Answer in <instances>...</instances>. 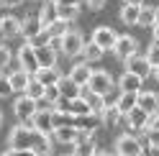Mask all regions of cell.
<instances>
[{"instance_id": "53", "label": "cell", "mask_w": 159, "mask_h": 156, "mask_svg": "<svg viewBox=\"0 0 159 156\" xmlns=\"http://www.w3.org/2000/svg\"><path fill=\"white\" fill-rule=\"evenodd\" d=\"M0 125H3V113H0Z\"/></svg>"}, {"instance_id": "19", "label": "cell", "mask_w": 159, "mask_h": 156, "mask_svg": "<svg viewBox=\"0 0 159 156\" xmlns=\"http://www.w3.org/2000/svg\"><path fill=\"white\" fill-rule=\"evenodd\" d=\"M34 77L46 87V84H57V80L62 77V72H59L57 67H39V69L34 72Z\"/></svg>"}, {"instance_id": "26", "label": "cell", "mask_w": 159, "mask_h": 156, "mask_svg": "<svg viewBox=\"0 0 159 156\" xmlns=\"http://www.w3.org/2000/svg\"><path fill=\"white\" fill-rule=\"evenodd\" d=\"M39 21H41V26H44V28L52 23V21H57V3L46 0V3L41 5V11H39Z\"/></svg>"}, {"instance_id": "27", "label": "cell", "mask_w": 159, "mask_h": 156, "mask_svg": "<svg viewBox=\"0 0 159 156\" xmlns=\"http://www.w3.org/2000/svg\"><path fill=\"white\" fill-rule=\"evenodd\" d=\"M116 105H118V110L126 115L128 110L136 108V92H121V95L116 97Z\"/></svg>"}, {"instance_id": "10", "label": "cell", "mask_w": 159, "mask_h": 156, "mask_svg": "<svg viewBox=\"0 0 159 156\" xmlns=\"http://www.w3.org/2000/svg\"><path fill=\"white\" fill-rule=\"evenodd\" d=\"M116 38H118V33L113 31L111 26H98L95 31H93V44H98V46L103 49V51H108V49H113Z\"/></svg>"}, {"instance_id": "46", "label": "cell", "mask_w": 159, "mask_h": 156, "mask_svg": "<svg viewBox=\"0 0 159 156\" xmlns=\"http://www.w3.org/2000/svg\"><path fill=\"white\" fill-rule=\"evenodd\" d=\"M13 151H16V149H13ZM18 156H39V154H36L34 149H21V151H18Z\"/></svg>"}, {"instance_id": "33", "label": "cell", "mask_w": 159, "mask_h": 156, "mask_svg": "<svg viewBox=\"0 0 159 156\" xmlns=\"http://www.w3.org/2000/svg\"><path fill=\"white\" fill-rule=\"evenodd\" d=\"M52 118H54V128H57V125H75L77 115L67 113V110H54V113H52Z\"/></svg>"}, {"instance_id": "51", "label": "cell", "mask_w": 159, "mask_h": 156, "mask_svg": "<svg viewBox=\"0 0 159 156\" xmlns=\"http://www.w3.org/2000/svg\"><path fill=\"white\" fill-rule=\"evenodd\" d=\"M95 156H111L108 151H95Z\"/></svg>"}, {"instance_id": "31", "label": "cell", "mask_w": 159, "mask_h": 156, "mask_svg": "<svg viewBox=\"0 0 159 156\" xmlns=\"http://www.w3.org/2000/svg\"><path fill=\"white\" fill-rule=\"evenodd\" d=\"M23 92H26L28 97H34V100H41V97H44V84L31 74V80H28V84H26V90H23Z\"/></svg>"}, {"instance_id": "11", "label": "cell", "mask_w": 159, "mask_h": 156, "mask_svg": "<svg viewBox=\"0 0 159 156\" xmlns=\"http://www.w3.org/2000/svg\"><path fill=\"white\" fill-rule=\"evenodd\" d=\"M136 49H139V41H136L134 36H118L111 51H113V54L118 56V59H126V56L136 54Z\"/></svg>"}, {"instance_id": "54", "label": "cell", "mask_w": 159, "mask_h": 156, "mask_svg": "<svg viewBox=\"0 0 159 156\" xmlns=\"http://www.w3.org/2000/svg\"><path fill=\"white\" fill-rule=\"evenodd\" d=\"M154 44H157V46H159V41H154Z\"/></svg>"}, {"instance_id": "8", "label": "cell", "mask_w": 159, "mask_h": 156, "mask_svg": "<svg viewBox=\"0 0 159 156\" xmlns=\"http://www.w3.org/2000/svg\"><path fill=\"white\" fill-rule=\"evenodd\" d=\"M146 118H149V113L141 110L139 105L123 115V120H126V125H128V131H131V133H146V128H144V125H146Z\"/></svg>"}, {"instance_id": "42", "label": "cell", "mask_w": 159, "mask_h": 156, "mask_svg": "<svg viewBox=\"0 0 159 156\" xmlns=\"http://www.w3.org/2000/svg\"><path fill=\"white\" fill-rule=\"evenodd\" d=\"M13 90H11V82H8L5 74H0V97H8Z\"/></svg>"}, {"instance_id": "49", "label": "cell", "mask_w": 159, "mask_h": 156, "mask_svg": "<svg viewBox=\"0 0 159 156\" xmlns=\"http://www.w3.org/2000/svg\"><path fill=\"white\" fill-rule=\"evenodd\" d=\"M128 5H144V0H126Z\"/></svg>"}, {"instance_id": "17", "label": "cell", "mask_w": 159, "mask_h": 156, "mask_svg": "<svg viewBox=\"0 0 159 156\" xmlns=\"http://www.w3.org/2000/svg\"><path fill=\"white\" fill-rule=\"evenodd\" d=\"M57 87H59V95L67 97V100H69V97H77V95H80V84H77L69 74H62V77H59V80H57Z\"/></svg>"}, {"instance_id": "34", "label": "cell", "mask_w": 159, "mask_h": 156, "mask_svg": "<svg viewBox=\"0 0 159 156\" xmlns=\"http://www.w3.org/2000/svg\"><path fill=\"white\" fill-rule=\"evenodd\" d=\"M49 41H52V33H49L46 28H41V31H39V33H34L26 44H28V46H34V49H39V46H46Z\"/></svg>"}, {"instance_id": "9", "label": "cell", "mask_w": 159, "mask_h": 156, "mask_svg": "<svg viewBox=\"0 0 159 156\" xmlns=\"http://www.w3.org/2000/svg\"><path fill=\"white\" fill-rule=\"evenodd\" d=\"M18 64H21V69L28 72V74H34L39 69V59H36V49L34 46H28L23 44L21 49H18Z\"/></svg>"}, {"instance_id": "47", "label": "cell", "mask_w": 159, "mask_h": 156, "mask_svg": "<svg viewBox=\"0 0 159 156\" xmlns=\"http://www.w3.org/2000/svg\"><path fill=\"white\" fill-rule=\"evenodd\" d=\"M152 36H154V41H159V23L152 26Z\"/></svg>"}, {"instance_id": "5", "label": "cell", "mask_w": 159, "mask_h": 156, "mask_svg": "<svg viewBox=\"0 0 159 156\" xmlns=\"http://www.w3.org/2000/svg\"><path fill=\"white\" fill-rule=\"evenodd\" d=\"M126 72H134V74H139V77H146L152 74V64H149V59H146V54H131V56H126Z\"/></svg>"}, {"instance_id": "44", "label": "cell", "mask_w": 159, "mask_h": 156, "mask_svg": "<svg viewBox=\"0 0 159 156\" xmlns=\"http://www.w3.org/2000/svg\"><path fill=\"white\" fill-rule=\"evenodd\" d=\"M21 3H23V0H0V5H3V8H18Z\"/></svg>"}, {"instance_id": "50", "label": "cell", "mask_w": 159, "mask_h": 156, "mask_svg": "<svg viewBox=\"0 0 159 156\" xmlns=\"http://www.w3.org/2000/svg\"><path fill=\"white\" fill-rule=\"evenodd\" d=\"M154 23H159V8H154Z\"/></svg>"}, {"instance_id": "48", "label": "cell", "mask_w": 159, "mask_h": 156, "mask_svg": "<svg viewBox=\"0 0 159 156\" xmlns=\"http://www.w3.org/2000/svg\"><path fill=\"white\" fill-rule=\"evenodd\" d=\"M0 156H18V151H13V149H8L5 154H0Z\"/></svg>"}, {"instance_id": "6", "label": "cell", "mask_w": 159, "mask_h": 156, "mask_svg": "<svg viewBox=\"0 0 159 156\" xmlns=\"http://www.w3.org/2000/svg\"><path fill=\"white\" fill-rule=\"evenodd\" d=\"M52 113L54 110H36L34 118L28 120V125L36 128L39 133H44V136H52L54 133V118H52Z\"/></svg>"}, {"instance_id": "2", "label": "cell", "mask_w": 159, "mask_h": 156, "mask_svg": "<svg viewBox=\"0 0 159 156\" xmlns=\"http://www.w3.org/2000/svg\"><path fill=\"white\" fill-rule=\"evenodd\" d=\"M116 154H121V156H144V143L139 141L136 133L128 131L116 141Z\"/></svg>"}, {"instance_id": "55", "label": "cell", "mask_w": 159, "mask_h": 156, "mask_svg": "<svg viewBox=\"0 0 159 156\" xmlns=\"http://www.w3.org/2000/svg\"><path fill=\"white\" fill-rule=\"evenodd\" d=\"M52 3H57V0H52Z\"/></svg>"}, {"instance_id": "15", "label": "cell", "mask_w": 159, "mask_h": 156, "mask_svg": "<svg viewBox=\"0 0 159 156\" xmlns=\"http://www.w3.org/2000/svg\"><path fill=\"white\" fill-rule=\"evenodd\" d=\"M75 125H77L80 131H85V133H90V136H93V133L103 125V118H100L98 113H87V115H80V118L75 120Z\"/></svg>"}, {"instance_id": "41", "label": "cell", "mask_w": 159, "mask_h": 156, "mask_svg": "<svg viewBox=\"0 0 159 156\" xmlns=\"http://www.w3.org/2000/svg\"><path fill=\"white\" fill-rule=\"evenodd\" d=\"M146 141H149V149L159 151V131H146Z\"/></svg>"}, {"instance_id": "25", "label": "cell", "mask_w": 159, "mask_h": 156, "mask_svg": "<svg viewBox=\"0 0 159 156\" xmlns=\"http://www.w3.org/2000/svg\"><path fill=\"white\" fill-rule=\"evenodd\" d=\"M54 138L59 143H75L77 138V125H57L54 128Z\"/></svg>"}, {"instance_id": "36", "label": "cell", "mask_w": 159, "mask_h": 156, "mask_svg": "<svg viewBox=\"0 0 159 156\" xmlns=\"http://www.w3.org/2000/svg\"><path fill=\"white\" fill-rule=\"evenodd\" d=\"M46 31L52 33V36H64L69 31V21H62V18H57V21H52L46 26Z\"/></svg>"}, {"instance_id": "38", "label": "cell", "mask_w": 159, "mask_h": 156, "mask_svg": "<svg viewBox=\"0 0 159 156\" xmlns=\"http://www.w3.org/2000/svg\"><path fill=\"white\" fill-rule=\"evenodd\" d=\"M11 62H13V51H11L5 44H0V69H5Z\"/></svg>"}, {"instance_id": "40", "label": "cell", "mask_w": 159, "mask_h": 156, "mask_svg": "<svg viewBox=\"0 0 159 156\" xmlns=\"http://www.w3.org/2000/svg\"><path fill=\"white\" fill-rule=\"evenodd\" d=\"M146 131H159V110L154 113H149V118H146V125H144Z\"/></svg>"}, {"instance_id": "35", "label": "cell", "mask_w": 159, "mask_h": 156, "mask_svg": "<svg viewBox=\"0 0 159 156\" xmlns=\"http://www.w3.org/2000/svg\"><path fill=\"white\" fill-rule=\"evenodd\" d=\"M139 26H146V28L154 26V8L152 5H141V11H139Z\"/></svg>"}, {"instance_id": "3", "label": "cell", "mask_w": 159, "mask_h": 156, "mask_svg": "<svg viewBox=\"0 0 159 156\" xmlns=\"http://www.w3.org/2000/svg\"><path fill=\"white\" fill-rule=\"evenodd\" d=\"M113 84H116V82H113V77L108 74L105 69H98V72H93V74H90V82H87V87H90L93 92L103 95V97L113 92Z\"/></svg>"}, {"instance_id": "56", "label": "cell", "mask_w": 159, "mask_h": 156, "mask_svg": "<svg viewBox=\"0 0 159 156\" xmlns=\"http://www.w3.org/2000/svg\"><path fill=\"white\" fill-rule=\"evenodd\" d=\"M116 156H121V154H116Z\"/></svg>"}, {"instance_id": "1", "label": "cell", "mask_w": 159, "mask_h": 156, "mask_svg": "<svg viewBox=\"0 0 159 156\" xmlns=\"http://www.w3.org/2000/svg\"><path fill=\"white\" fill-rule=\"evenodd\" d=\"M36 136H39L36 128H31L28 123H21V125H16V128L8 133V149H16V151H21V149H34Z\"/></svg>"}, {"instance_id": "4", "label": "cell", "mask_w": 159, "mask_h": 156, "mask_svg": "<svg viewBox=\"0 0 159 156\" xmlns=\"http://www.w3.org/2000/svg\"><path fill=\"white\" fill-rule=\"evenodd\" d=\"M82 46H85L82 33H80V31H75V28H69V31L62 36V49H59V51H64L67 56H80Z\"/></svg>"}, {"instance_id": "52", "label": "cell", "mask_w": 159, "mask_h": 156, "mask_svg": "<svg viewBox=\"0 0 159 156\" xmlns=\"http://www.w3.org/2000/svg\"><path fill=\"white\" fill-rule=\"evenodd\" d=\"M154 74H157V80H159V67H154Z\"/></svg>"}, {"instance_id": "28", "label": "cell", "mask_w": 159, "mask_h": 156, "mask_svg": "<svg viewBox=\"0 0 159 156\" xmlns=\"http://www.w3.org/2000/svg\"><path fill=\"white\" fill-rule=\"evenodd\" d=\"M139 11H141V5H123L121 8V21L126 23V26H136L139 23Z\"/></svg>"}, {"instance_id": "29", "label": "cell", "mask_w": 159, "mask_h": 156, "mask_svg": "<svg viewBox=\"0 0 159 156\" xmlns=\"http://www.w3.org/2000/svg\"><path fill=\"white\" fill-rule=\"evenodd\" d=\"M80 56H82V59L85 62H98V59H100V56H103V49L100 46H98V44H85L82 46V51H80Z\"/></svg>"}, {"instance_id": "24", "label": "cell", "mask_w": 159, "mask_h": 156, "mask_svg": "<svg viewBox=\"0 0 159 156\" xmlns=\"http://www.w3.org/2000/svg\"><path fill=\"white\" fill-rule=\"evenodd\" d=\"M100 118H103V123H105V125H111V128H113V125H118V123L123 120V113L118 110V105L113 102V105H105V108H103Z\"/></svg>"}, {"instance_id": "7", "label": "cell", "mask_w": 159, "mask_h": 156, "mask_svg": "<svg viewBox=\"0 0 159 156\" xmlns=\"http://www.w3.org/2000/svg\"><path fill=\"white\" fill-rule=\"evenodd\" d=\"M13 110H16V118L21 120V123H28V120L34 118V113L39 110V105H36V100H34V97L23 95V97H18V100H16Z\"/></svg>"}, {"instance_id": "16", "label": "cell", "mask_w": 159, "mask_h": 156, "mask_svg": "<svg viewBox=\"0 0 159 156\" xmlns=\"http://www.w3.org/2000/svg\"><path fill=\"white\" fill-rule=\"evenodd\" d=\"M118 87H121V92H139V90L144 87V77H139V74H134V72H123Z\"/></svg>"}, {"instance_id": "32", "label": "cell", "mask_w": 159, "mask_h": 156, "mask_svg": "<svg viewBox=\"0 0 159 156\" xmlns=\"http://www.w3.org/2000/svg\"><path fill=\"white\" fill-rule=\"evenodd\" d=\"M34 151H36L39 156H49V154H52V141H49V136H44V133H39V136H36V141H34Z\"/></svg>"}, {"instance_id": "57", "label": "cell", "mask_w": 159, "mask_h": 156, "mask_svg": "<svg viewBox=\"0 0 159 156\" xmlns=\"http://www.w3.org/2000/svg\"><path fill=\"white\" fill-rule=\"evenodd\" d=\"M69 156H72V154H69Z\"/></svg>"}, {"instance_id": "43", "label": "cell", "mask_w": 159, "mask_h": 156, "mask_svg": "<svg viewBox=\"0 0 159 156\" xmlns=\"http://www.w3.org/2000/svg\"><path fill=\"white\" fill-rule=\"evenodd\" d=\"M105 3H108V0H85V5L90 8L93 13H98V11H103V8H105Z\"/></svg>"}, {"instance_id": "13", "label": "cell", "mask_w": 159, "mask_h": 156, "mask_svg": "<svg viewBox=\"0 0 159 156\" xmlns=\"http://www.w3.org/2000/svg\"><path fill=\"white\" fill-rule=\"evenodd\" d=\"M136 105L146 113H154L159 110V92H152V90H139L136 92Z\"/></svg>"}, {"instance_id": "37", "label": "cell", "mask_w": 159, "mask_h": 156, "mask_svg": "<svg viewBox=\"0 0 159 156\" xmlns=\"http://www.w3.org/2000/svg\"><path fill=\"white\" fill-rule=\"evenodd\" d=\"M59 97H62V95H59V87H57V84H46V87H44V100H49V102L54 105Z\"/></svg>"}, {"instance_id": "22", "label": "cell", "mask_w": 159, "mask_h": 156, "mask_svg": "<svg viewBox=\"0 0 159 156\" xmlns=\"http://www.w3.org/2000/svg\"><path fill=\"white\" fill-rule=\"evenodd\" d=\"M36 59H39V67H57V51L52 46H39L36 49Z\"/></svg>"}, {"instance_id": "14", "label": "cell", "mask_w": 159, "mask_h": 156, "mask_svg": "<svg viewBox=\"0 0 159 156\" xmlns=\"http://www.w3.org/2000/svg\"><path fill=\"white\" fill-rule=\"evenodd\" d=\"M16 36H21V21L13 15H3L0 18V38H16Z\"/></svg>"}, {"instance_id": "30", "label": "cell", "mask_w": 159, "mask_h": 156, "mask_svg": "<svg viewBox=\"0 0 159 156\" xmlns=\"http://www.w3.org/2000/svg\"><path fill=\"white\" fill-rule=\"evenodd\" d=\"M80 15V8L77 5H57V18H62V21H77Z\"/></svg>"}, {"instance_id": "23", "label": "cell", "mask_w": 159, "mask_h": 156, "mask_svg": "<svg viewBox=\"0 0 159 156\" xmlns=\"http://www.w3.org/2000/svg\"><path fill=\"white\" fill-rule=\"evenodd\" d=\"M28 80H31V74L23 72V69H18V72H11V74H8V82H11V90H13V92H23V90H26V84H28Z\"/></svg>"}, {"instance_id": "18", "label": "cell", "mask_w": 159, "mask_h": 156, "mask_svg": "<svg viewBox=\"0 0 159 156\" xmlns=\"http://www.w3.org/2000/svg\"><path fill=\"white\" fill-rule=\"evenodd\" d=\"M90 74H93V69H90V62H80V64H75L72 69H69V77L80 84V87H85L87 82H90Z\"/></svg>"}, {"instance_id": "12", "label": "cell", "mask_w": 159, "mask_h": 156, "mask_svg": "<svg viewBox=\"0 0 159 156\" xmlns=\"http://www.w3.org/2000/svg\"><path fill=\"white\" fill-rule=\"evenodd\" d=\"M80 97H82V100L87 102V108H90V113H98L100 115L103 113V108H105V97L103 95H98V92H93L90 87H80Z\"/></svg>"}, {"instance_id": "20", "label": "cell", "mask_w": 159, "mask_h": 156, "mask_svg": "<svg viewBox=\"0 0 159 156\" xmlns=\"http://www.w3.org/2000/svg\"><path fill=\"white\" fill-rule=\"evenodd\" d=\"M41 28L44 26H41V21H39V15H26L23 21H21V36L28 41V38H31L34 33H39Z\"/></svg>"}, {"instance_id": "39", "label": "cell", "mask_w": 159, "mask_h": 156, "mask_svg": "<svg viewBox=\"0 0 159 156\" xmlns=\"http://www.w3.org/2000/svg\"><path fill=\"white\" fill-rule=\"evenodd\" d=\"M146 59H149V64H152V69H154V67H159V46H157V44H152V46H149Z\"/></svg>"}, {"instance_id": "21", "label": "cell", "mask_w": 159, "mask_h": 156, "mask_svg": "<svg viewBox=\"0 0 159 156\" xmlns=\"http://www.w3.org/2000/svg\"><path fill=\"white\" fill-rule=\"evenodd\" d=\"M95 151H98V146H95V141H93V136L72 143V156H95Z\"/></svg>"}, {"instance_id": "45", "label": "cell", "mask_w": 159, "mask_h": 156, "mask_svg": "<svg viewBox=\"0 0 159 156\" xmlns=\"http://www.w3.org/2000/svg\"><path fill=\"white\" fill-rule=\"evenodd\" d=\"M80 3H82V0H57V5H77L80 8Z\"/></svg>"}]
</instances>
